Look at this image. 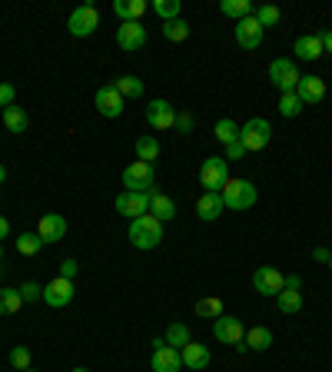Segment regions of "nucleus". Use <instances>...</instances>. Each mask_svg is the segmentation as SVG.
<instances>
[{
	"label": "nucleus",
	"instance_id": "obj_22",
	"mask_svg": "<svg viewBox=\"0 0 332 372\" xmlns=\"http://www.w3.org/2000/svg\"><path fill=\"white\" fill-rule=\"evenodd\" d=\"M150 213H153L160 223H170V219L177 216V203H173L170 196H163V193L153 186V190H150Z\"/></svg>",
	"mask_w": 332,
	"mask_h": 372
},
{
	"label": "nucleus",
	"instance_id": "obj_17",
	"mask_svg": "<svg viewBox=\"0 0 332 372\" xmlns=\"http://www.w3.org/2000/svg\"><path fill=\"white\" fill-rule=\"evenodd\" d=\"M296 93H299V100H303V106H312V103H322L326 100V80L322 77H303L299 80V87H296Z\"/></svg>",
	"mask_w": 332,
	"mask_h": 372
},
{
	"label": "nucleus",
	"instance_id": "obj_42",
	"mask_svg": "<svg viewBox=\"0 0 332 372\" xmlns=\"http://www.w3.org/2000/svg\"><path fill=\"white\" fill-rule=\"evenodd\" d=\"M13 97H17V90H13L11 83H0V106H4V110L13 106Z\"/></svg>",
	"mask_w": 332,
	"mask_h": 372
},
{
	"label": "nucleus",
	"instance_id": "obj_39",
	"mask_svg": "<svg viewBox=\"0 0 332 372\" xmlns=\"http://www.w3.org/2000/svg\"><path fill=\"white\" fill-rule=\"evenodd\" d=\"M11 366H13V369H20V372H24V369H34L30 349H27V346H13L11 349Z\"/></svg>",
	"mask_w": 332,
	"mask_h": 372
},
{
	"label": "nucleus",
	"instance_id": "obj_5",
	"mask_svg": "<svg viewBox=\"0 0 332 372\" xmlns=\"http://www.w3.org/2000/svg\"><path fill=\"white\" fill-rule=\"evenodd\" d=\"M240 140H243L246 153H256V150H266L269 140H272V127L263 116H253L246 120V127H240Z\"/></svg>",
	"mask_w": 332,
	"mask_h": 372
},
{
	"label": "nucleus",
	"instance_id": "obj_23",
	"mask_svg": "<svg viewBox=\"0 0 332 372\" xmlns=\"http://www.w3.org/2000/svg\"><path fill=\"white\" fill-rule=\"evenodd\" d=\"M296 53H299V60H319L322 53H326L319 34H306V37L296 40Z\"/></svg>",
	"mask_w": 332,
	"mask_h": 372
},
{
	"label": "nucleus",
	"instance_id": "obj_35",
	"mask_svg": "<svg viewBox=\"0 0 332 372\" xmlns=\"http://www.w3.org/2000/svg\"><path fill=\"white\" fill-rule=\"evenodd\" d=\"M150 7H153V13L163 20V24H170V20L179 17V0H153Z\"/></svg>",
	"mask_w": 332,
	"mask_h": 372
},
{
	"label": "nucleus",
	"instance_id": "obj_16",
	"mask_svg": "<svg viewBox=\"0 0 332 372\" xmlns=\"http://www.w3.org/2000/svg\"><path fill=\"white\" fill-rule=\"evenodd\" d=\"M123 103H127V100H123L113 87H100L97 97H93V106H97L103 116H110V120H116V116L123 113Z\"/></svg>",
	"mask_w": 332,
	"mask_h": 372
},
{
	"label": "nucleus",
	"instance_id": "obj_13",
	"mask_svg": "<svg viewBox=\"0 0 332 372\" xmlns=\"http://www.w3.org/2000/svg\"><path fill=\"white\" fill-rule=\"evenodd\" d=\"M146 123L153 130H173L177 127V106H170L166 100H153L146 106Z\"/></svg>",
	"mask_w": 332,
	"mask_h": 372
},
{
	"label": "nucleus",
	"instance_id": "obj_44",
	"mask_svg": "<svg viewBox=\"0 0 332 372\" xmlns=\"http://www.w3.org/2000/svg\"><path fill=\"white\" fill-rule=\"evenodd\" d=\"M240 156H246V146H243V140L230 143V146H226V160H240Z\"/></svg>",
	"mask_w": 332,
	"mask_h": 372
},
{
	"label": "nucleus",
	"instance_id": "obj_40",
	"mask_svg": "<svg viewBox=\"0 0 332 372\" xmlns=\"http://www.w3.org/2000/svg\"><path fill=\"white\" fill-rule=\"evenodd\" d=\"M20 299H24V303H37V299H43V286H37V282H24V286H20Z\"/></svg>",
	"mask_w": 332,
	"mask_h": 372
},
{
	"label": "nucleus",
	"instance_id": "obj_46",
	"mask_svg": "<svg viewBox=\"0 0 332 372\" xmlns=\"http://www.w3.org/2000/svg\"><path fill=\"white\" fill-rule=\"evenodd\" d=\"M312 256L319 259V263H329V259H332V249H322V246H319V249H316Z\"/></svg>",
	"mask_w": 332,
	"mask_h": 372
},
{
	"label": "nucleus",
	"instance_id": "obj_11",
	"mask_svg": "<svg viewBox=\"0 0 332 372\" xmlns=\"http://www.w3.org/2000/svg\"><path fill=\"white\" fill-rule=\"evenodd\" d=\"M74 282L70 280H64V276H57V280H50L47 286H43V303L47 306H53V309H64V306H70L74 303Z\"/></svg>",
	"mask_w": 332,
	"mask_h": 372
},
{
	"label": "nucleus",
	"instance_id": "obj_8",
	"mask_svg": "<svg viewBox=\"0 0 332 372\" xmlns=\"http://www.w3.org/2000/svg\"><path fill=\"white\" fill-rule=\"evenodd\" d=\"M113 206H116V213H123V216H130V219H140V216H146V213H150V190H146V193L123 190L113 200Z\"/></svg>",
	"mask_w": 332,
	"mask_h": 372
},
{
	"label": "nucleus",
	"instance_id": "obj_6",
	"mask_svg": "<svg viewBox=\"0 0 332 372\" xmlns=\"http://www.w3.org/2000/svg\"><path fill=\"white\" fill-rule=\"evenodd\" d=\"M97 27H100V11L93 4L77 7V11L70 13V20H67V30L74 37H90V34H97Z\"/></svg>",
	"mask_w": 332,
	"mask_h": 372
},
{
	"label": "nucleus",
	"instance_id": "obj_20",
	"mask_svg": "<svg viewBox=\"0 0 332 372\" xmlns=\"http://www.w3.org/2000/svg\"><path fill=\"white\" fill-rule=\"evenodd\" d=\"M183 369V356L173 346L153 349V372H179Z\"/></svg>",
	"mask_w": 332,
	"mask_h": 372
},
{
	"label": "nucleus",
	"instance_id": "obj_19",
	"mask_svg": "<svg viewBox=\"0 0 332 372\" xmlns=\"http://www.w3.org/2000/svg\"><path fill=\"white\" fill-rule=\"evenodd\" d=\"M223 196L219 193H203L200 200H196V216L203 219V223H213V219L223 216Z\"/></svg>",
	"mask_w": 332,
	"mask_h": 372
},
{
	"label": "nucleus",
	"instance_id": "obj_41",
	"mask_svg": "<svg viewBox=\"0 0 332 372\" xmlns=\"http://www.w3.org/2000/svg\"><path fill=\"white\" fill-rule=\"evenodd\" d=\"M77 270H80V263H77V259H64V263H60V276H64V280H70V282H74Z\"/></svg>",
	"mask_w": 332,
	"mask_h": 372
},
{
	"label": "nucleus",
	"instance_id": "obj_14",
	"mask_svg": "<svg viewBox=\"0 0 332 372\" xmlns=\"http://www.w3.org/2000/svg\"><path fill=\"white\" fill-rule=\"evenodd\" d=\"M263 27H259V20L256 17H246V20H236V43L240 47H246V50H256L259 43H263Z\"/></svg>",
	"mask_w": 332,
	"mask_h": 372
},
{
	"label": "nucleus",
	"instance_id": "obj_18",
	"mask_svg": "<svg viewBox=\"0 0 332 372\" xmlns=\"http://www.w3.org/2000/svg\"><path fill=\"white\" fill-rule=\"evenodd\" d=\"M179 356H183V366H190V369H206V366L213 362L209 349H206L203 343H196V339H190L186 346L179 349Z\"/></svg>",
	"mask_w": 332,
	"mask_h": 372
},
{
	"label": "nucleus",
	"instance_id": "obj_24",
	"mask_svg": "<svg viewBox=\"0 0 332 372\" xmlns=\"http://www.w3.org/2000/svg\"><path fill=\"white\" fill-rule=\"evenodd\" d=\"M243 346L253 349V352H263V349H269V346H272V329H269V326H253V329L246 333Z\"/></svg>",
	"mask_w": 332,
	"mask_h": 372
},
{
	"label": "nucleus",
	"instance_id": "obj_37",
	"mask_svg": "<svg viewBox=\"0 0 332 372\" xmlns=\"http://www.w3.org/2000/svg\"><path fill=\"white\" fill-rule=\"evenodd\" d=\"M256 20H259V27L266 30V27H276L282 20V13H279V7H272V4H263V7H256V13H253Z\"/></svg>",
	"mask_w": 332,
	"mask_h": 372
},
{
	"label": "nucleus",
	"instance_id": "obj_48",
	"mask_svg": "<svg viewBox=\"0 0 332 372\" xmlns=\"http://www.w3.org/2000/svg\"><path fill=\"white\" fill-rule=\"evenodd\" d=\"M11 236V223H7V216H0V240H7Z\"/></svg>",
	"mask_w": 332,
	"mask_h": 372
},
{
	"label": "nucleus",
	"instance_id": "obj_27",
	"mask_svg": "<svg viewBox=\"0 0 332 372\" xmlns=\"http://www.w3.org/2000/svg\"><path fill=\"white\" fill-rule=\"evenodd\" d=\"M113 90L123 97V100H137V97H143V80L133 77V74H127V77L113 80Z\"/></svg>",
	"mask_w": 332,
	"mask_h": 372
},
{
	"label": "nucleus",
	"instance_id": "obj_33",
	"mask_svg": "<svg viewBox=\"0 0 332 372\" xmlns=\"http://www.w3.org/2000/svg\"><path fill=\"white\" fill-rule=\"evenodd\" d=\"M156 156H160V140H156V137H150V133H146V137H140V140H137V160H143V163H153Z\"/></svg>",
	"mask_w": 332,
	"mask_h": 372
},
{
	"label": "nucleus",
	"instance_id": "obj_28",
	"mask_svg": "<svg viewBox=\"0 0 332 372\" xmlns=\"http://www.w3.org/2000/svg\"><path fill=\"white\" fill-rule=\"evenodd\" d=\"M213 137H216L223 146H230V143L240 140V123L230 120V116H223V120H216V127H213Z\"/></svg>",
	"mask_w": 332,
	"mask_h": 372
},
{
	"label": "nucleus",
	"instance_id": "obj_50",
	"mask_svg": "<svg viewBox=\"0 0 332 372\" xmlns=\"http://www.w3.org/2000/svg\"><path fill=\"white\" fill-rule=\"evenodd\" d=\"M70 372H87V369H83V366H77V369H70Z\"/></svg>",
	"mask_w": 332,
	"mask_h": 372
},
{
	"label": "nucleus",
	"instance_id": "obj_43",
	"mask_svg": "<svg viewBox=\"0 0 332 372\" xmlns=\"http://www.w3.org/2000/svg\"><path fill=\"white\" fill-rule=\"evenodd\" d=\"M193 127H196L193 113H177V130H179V133H190Z\"/></svg>",
	"mask_w": 332,
	"mask_h": 372
},
{
	"label": "nucleus",
	"instance_id": "obj_7",
	"mask_svg": "<svg viewBox=\"0 0 332 372\" xmlns=\"http://www.w3.org/2000/svg\"><path fill=\"white\" fill-rule=\"evenodd\" d=\"M123 186H127L130 193H146V190H153V163L133 160V163L123 170Z\"/></svg>",
	"mask_w": 332,
	"mask_h": 372
},
{
	"label": "nucleus",
	"instance_id": "obj_2",
	"mask_svg": "<svg viewBox=\"0 0 332 372\" xmlns=\"http://www.w3.org/2000/svg\"><path fill=\"white\" fill-rule=\"evenodd\" d=\"M230 183V160L226 156H206L200 167V186L203 193H223V186Z\"/></svg>",
	"mask_w": 332,
	"mask_h": 372
},
{
	"label": "nucleus",
	"instance_id": "obj_25",
	"mask_svg": "<svg viewBox=\"0 0 332 372\" xmlns=\"http://www.w3.org/2000/svg\"><path fill=\"white\" fill-rule=\"evenodd\" d=\"M276 306H279L282 316H296L303 309V289H282L276 296Z\"/></svg>",
	"mask_w": 332,
	"mask_h": 372
},
{
	"label": "nucleus",
	"instance_id": "obj_31",
	"mask_svg": "<svg viewBox=\"0 0 332 372\" xmlns=\"http://www.w3.org/2000/svg\"><path fill=\"white\" fill-rule=\"evenodd\" d=\"M193 312L203 316V319H216V316H223V303H219L216 296H203V299H196Z\"/></svg>",
	"mask_w": 332,
	"mask_h": 372
},
{
	"label": "nucleus",
	"instance_id": "obj_15",
	"mask_svg": "<svg viewBox=\"0 0 332 372\" xmlns=\"http://www.w3.org/2000/svg\"><path fill=\"white\" fill-rule=\"evenodd\" d=\"M37 236L43 243H60L67 236V219L60 213H43L40 216V226H37Z\"/></svg>",
	"mask_w": 332,
	"mask_h": 372
},
{
	"label": "nucleus",
	"instance_id": "obj_3",
	"mask_svg": "<svg viewBox=\"0 0 332 372\" xmlns=\"http://www.w3.org/2000/svg\"><path fill=\"white\" fill-rule=\"evenodd\" d=\"M223 206L226 209H236V213H246L249 206H256V200H259V193H256V186L249 180H233L230 177V183L223 186Z\"/></svg>",
	"mask_w": 332,
	"mask_h": 372
},
{
	"label": "nucleus",
	"instance_id": "obj_52",
	"mask_svg": "<svg viewBox=\"0 0 332 372\" xmlns=\"http://www.w3.org/2000/svg\"><path fill=\"white\" fill-rule=\"evenodd\" d=\"M24 372H37V369H24Z\"/></svg>",
	"mask_w": 332,
	"mask_h": 372
},
{
	"label": "nucleus",
	"instance_id": "obj_36",
	"mask_svg": "<svg viewBox=\"0 0 332 372\" xmlns=\"http://www.w3.org/2000/svg\"><path fill=\"white\" fill-rule=\"evenodd\" d=\"M193 336H190V329L183 326V322H173L170 329H166V346H173V349H183L186 343H190Z\"/></svg>",
	"mask_w": 332,
	"mask_h": 372
},
{
	"label": "nucleus",
	"instance_id": "obj_10",
	"mask_svg": "<svg viewBox=\"0 0 332 372\" xmlns=\"http://www.w3.org/2000/svg\"><path fill=\"white\" fill-rule=\"evenodd\" d=\"M213 336H216L219 343H226V346H240L246 339V329L236 316H226V312H223V316L213 319Z\"/></svg>",
	"mask_w": 332,
	"mask_h": 372
},
{
	"label": "nucleus",
	"instance_id": "obj_9",
	"mask_svg": "<svg viewBox=\"0 0 332 372\" xmlns=\"http://www.w3.org/2000/svg\"><path fill=\"white\" fill-rule=\"evenodd\" d=\"M253 289L259 296H279L286 289V276L276 266H259L253 273Z\"/></svg>",
	"mask_w": 332,
	"mask_h": 372
},
{
	"label": "nucleus",
	"instance_id": "obj_51",
	"mask_svg": "<svg viewBox=\"0 0 332 372\" xmlns=\"http://www.w3.org/2000/svg\"><path fill=\"white\" fill-rule=\"evenodd\" d=\"M0 259H4V246H0Z\"/></svg>",
	"mask_w": 332,
	"mask_h": 372
},
{
	"label": "nucleus",
	"instance_id": "obj_47",
	"mask_svg": "<svg viewBox=\"0 0 332 372\" xmlns=\"http://www.w3.org/2000/svg\"><path fill=\"white\" fill-rule=\"evenodd\" d=\"M286 289H303V280L299 276H286Z\"/></svg>",
	"mask_w": 332,
	"mask_h": 372
},
{
	"label": "nucleus",
	"instance_id": "obj_38",
	"mask_svg": "<svg viewBox=\"0 0 332 372\" xmlns=\"http://www.w3.org/2000/svg\"><path fill=\"white\" fill-rule=\"evenodd\" d=\"M279 113L289 116V120L303 113V100H299V93H282V97H279Z\"/></svg>",
	"mask_w": 332,
	"mask_h": 372
},
{
	"label": "nucleus",
	"instance_id": "obj_32",
	"mask_svg": "<svg viewBox=\"0 0 332 372\" xmlns=\"http://www.w3.org/2000/svg\"><path fill=\"white\" fill-rule=\"evenodd\" d=\"M186 37H190V24H186L183 17H177V20L163 24V40H170V43H183Z\"/></svg>",
	"mask_w": 332,
	"mask_h": 372
},
{
	"label": "nucleus",
	"instance_id": "obj_53",
	"mask_svg": "<svg viewBox=\"0 0 332 372\" xmlns=\"http://www.w3.org/2000/svg\"><path fill=\"white\" fill-rule=\"evenodd\" d=\"M329 270H332V259H329Z\"/></svg>",
	"mask_w": 332,
	"mask_h": 372
},
{
	"label": "nucleus",
	"instance_id": "obj_4",
	"mask_svg": "<svg viewBox=\"0 0 332 372\" xmlns=\"http://www.w3.org/2000/svg\"><path fill=\"white\" fill-rule=\"evenodd\" d=\"M269 80H272V87L279 93H296L299 87V67L289 60V57H276L272 64H269Z\"/></svg>",
	"mask_w": 332,
	"mask_h": 372
},
{
	"label": "nucleus",
	"instance_id": "obj_49",
	"mask_svg": "<svg viewBox=\"0 0 332 372\" xmlns=\"http://www.w3.org/2000/svg\"><path fill=\"white\" fill-rule=\"evenodd\" d=\"M4 180H7V170H4V167H0V183H4Z\"/></svg>",
	"mask_w": 332,
	"mask_h": 372
},
{
	"label": "nucleus",
	"instance_id": "obj_30",
	"mask_svg": "<svg viewBox=\"0 0 332 372\" xmlns=\"http://www.w3.org/2000/svg\"><path fill=\"white\" fill-rule=\"evenodd\" d=\"M24 306V299H20V289H0V316H13V312H20Z\"/></svg>",
	"mask_w": 332,
	"mask_h": 372
},
{
	"label": "nucleus",
	"instance_id": "obj_1",
	"mask_svg": "<svg viewBox=\"0 0 332 372\" xmlns=\"http://www.w3.org/2000/svg\"><path fill=\"white\" fill-rule=\"evenodd\" d=\"M160 240H163V223L153 213H146V216L130 223V243L137 246V249H156Z\"/></svg>",
	"mask_w": 332,
	"mask_h": 372
},
{
	"label": "nucleus",
	"instance_id": "obj_12",
	"mask_svg": "<svg viewBox=\"0 0 332 372\" xmlns=\"http://www.w3.org/2000/svg\"><path fill=\"white\" fill-rule=\"evenodd\" d=\"M116 43H120V50H130V53L146 47V27H143V20H130V24L116 27Z\"/></svg>",
	"mask_w": 332,
	"mask_h": 372
},
{
	"label": "nucleus",
	"instance_id": "obj_45",
	"mask_svg": "<svg viewBox=\"0 0 332 372\" xmlns=\"http://www.w3.org/2000/svg\"><path fill=\"white\" fill-rule=\"evenodd\" d=\"M319 40H322V50H326V53H332V30L319 34Z\"/></svg>",
	"mask_w": 332,
	"mask_h": 372
},
{
	"label": "nucleus",
	"instance_id": "obj_29",
	"mask_svg": "<svg viewBox=\"0 0 332 372\" xmlns=\"http://www.w3.org/2000/svg\"><path fill=\"white\" fill-rule=\"evenodd\" d=\"M0 116H4V127H7V133H27V123H30V120H27V113L20 110V106H7Z\"/></svg>",
	"mask_w": 332,
	"mask_h": 372
},
{
	"label": "nucleus",
	"instance_id": "obj_26",
	"mask_svg": "<svg viewBox=\"0 0 332 372\" xmlns=\"http://www.w3.org/2000/svg\"><path fill=\"white\" fill-rule=\"evenodd\" d=\"M219 13H226L233 20H246V17L256 13V7H253V0H223V4H219Z\"/></svg>",
	"mask_w": 332,
	"mask_h": 372
},
{
	"label": "nucleus",
	"instance_id": "obj_21",
	"mask_svg": "<svg viewBox=\"0 0 332 372\" xmlns=\"http://www.w3.org/2000/svg\"><path fill=\"white\" fill-rule=\"evenodd\" d=\"M146 11H150L146 0H113V13L123 20V24H130V20H143V13Z\"/></svg>",
	"mask_w": 332,
	"mask_h": 372
},
{
	"label": "nucleus",
	"instance_id": "obj_34",
	"mask_svg": "<svg viewBox=\"0 0 332 372\" xmlns=\"http://www.w3.org/2000/svg\"><path fill=\"white\" fill-rule=\"evenodd\" d=\"M43 246H47V243L40 240L37 233H24V236H17V253H20V256H37Z\"/></svg>",
	"mask_w": 332,
	"mask_h": 372
}]
</instances>
